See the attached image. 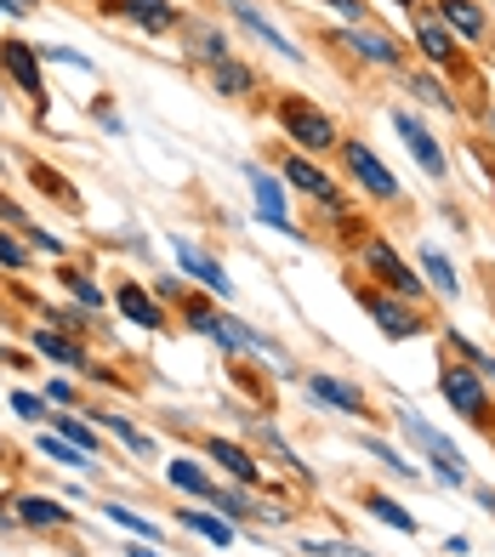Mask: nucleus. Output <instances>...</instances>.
<instances>
[{"label": "nucleus", "instance_id": "6ab92c4d", "mask_svg": "<svg viewBox=\"0 0 495 557\" xmlns=\"http://www.w3.org/2000/svg\"><path fill=\"white\" fill-rule=\"evenodd\" d=\"M114 308L126 313L132 324H143V331H165V308H160V296H148V290L137 285V278H126V285H120Z\"/></svg>", "mask_w": 495, "mask_h": 557}, {"label": "nucleus", "instance_id": "423d86ee", "mask_svg": "<svg viewBox=\"0 0 495 557\" xmlns=\"http://www.w3.org/2000/svg\"><path fill=\"white\" fill-rule=\"evenodd\" d=\"M280 176H285L290 188H302L313 206H325L331 216H348V211H354V206H348V194H342V183H336L331 171H319L308 154H290V160L280 165Z\"/></svg>", "mask_w": 495, "mask_h": 557}, {"label": "nucleus", "instance_id": "37998d69", "mask_svg": "<svg viewBox=\"0 0 495 557\" xmlns=\"http://www.w3.org/2000/svg\"><path fill=\"white\" fill-rule=\"evenodd\" d=\"M40 58H52V63H69V69H86V74H91V58H81V52H69V46H46Z\"/></svg>", "mask_w": 495, "mask_h": 557}, {"label": "nucleus", "instance_id": "a19ab883", "mask_svg": "<svg viewBox=\"0 0 495 557\" xmlns=\"http://www.w3.org/2000/svg\"><path fill=\"white\" fill-rule=\"evenodd\" d=\"M0 268H29V250H23L12 234H0Z\"/></svg>", "mask_w": 495, "mask_h": 557}, {"label": "nucleus", "instance_id": "cd10ccee", "mask_svg": "<svg viewBox=\"0 0 495 557\" xmlns=\"http://www.w3.org/2000/svg\"><path fill=\"white\" fill-rule=\"evenodd\" d=\"M165 478H171V490H183V495H194V500H211V495H216L211 472H206L200 461H171Z\"/></svg>", "mask_w": 495, "mask_h": 557}, {"label": "nucleus", "instance_id": "4d7b16f0", "mask_svg": "<svg viewBox=\"0 0 495 557\" xmlns=\"http://www.w3.org/2000/svg\"><path fill=\"white\" fill-rule=\"evenodd\" d=\"M0 455H7V449H0Z\"/></svg>", "mask_w": 495, "mask_h": 557}, {"label": "nucleus", "instance_id": "7ed1b4c3", "mask_svg": "<svg viewBox=\"0 0 495 557\" xmlns=\"http://www.w3.org/2000/svg\"><path fill=\"white\" fill-rule=\"evenodd\" d=\"M393 421H399V433L416 444L433 461V472H438V484H450V490H461L467 484V461H461V449L450 444L438 433V426L422 416V410H410V404H399V410H393Z\"/></svg>", "mask_w": 495, "mask_h": 557}, {"label": "nucleus", "instance_id": "39448f33", "mask_svg": "<svg viewBox=\"0 0 495 557\" xmlns=\"http://www.w3.org/2000/svg\"><path fill=\"white\" fill-rule=\"evenodd\" d=\"M438 393H444V404H450L461 421L484 426V416H490V393H484V375H479L473 364H444V370H438Z\"/></svg>", "mask_w": 495, "mask_h": 557}, {"label": "nucleus", "instance_id": "c9c22d12", "mask_svg": "<svg viewBox=\"0 0 495 557\" xmlns=\"http://www.w3.org/2000/svg\"><path fill=\"white\" fill-rule=\"evenodd\" d=\"M359 449H364V455H376V461H382L387 472H399V478H422V467H416V461H405L399 449H387L382 438H359Z\"/></svg>", "mask_w": 495, "mask_h": 557}, {"label": "nucleus", "instance_id": "4468645a", "mask_svg": "<svg viewBox=\"0 0 495 557\" xmlns=\"http://www.w3.org/2000/svg\"><path fill=\"white\" fill-rule=\"evenodd\" d=\"M336 40H342V46H354V52H359L364 63H376V69H405L399 40H387V35H376V29H364V23H342Z\"/></svg>", "mask_w": 495, "mask_h": 557}, {"label": "nucleus", "instance_id": "a18cd8bd", "mask_svg": "<svg viewBox=\"0 0 495 557\" xmlns=\"http://www.w3.org/2000/svg\"><path fill=\"white\" fill-rule=\"evenodd\" d=\"M325 7H336L342 23H364V0H325Z\"/></svg>", "mask_w": 495, "mask_h": 557}, {"label": "nucleus", "instance_id": "412c9836", "mask_svg": "<svg viewBox=\"0 0 495 557\" xmlns=\"http://www.w3.org/2000/svg\"><path fill=\"white\" fill-rule=\"evenodd\" d=\"M438 23L450 35H467V40H484L490 35V17L479 0H438Z\"/></svg>", "mask_w": 495, "mask_h": 557}, {"label": "nucleus", "instance_id": "dca6fc26", "mask_svg": "<svg viewBox=\"0 0 495 557\" xmlns=\"http://www.w3.org/2000/svg\"><path fill=\"white\" fill-rule=\"evenodd\" d=\"M206 455H211V461L234 478L239 490H262V467H257V455L245 449V444H234V438H211V444H206Z\"/></svg>", "mask_w": 495, "mask_h": 557}, {"label": "nucleus", "instance_id": "2f4dec72", "mask_svg": "<svg viewBox=\"0 0 495 557\" xmlns=\"http://www.w3.org/2000/svg\"><path fill=\"white\" fill-rule=\"evenodd\" d=\"M444 347H456V352H461V359L473 364L479 375H490V382H495V359H490V352H484L473 336H461V331H450V324H444Z\"/></svg>", "mask_w": 495, "mask_h": 557}, {"label": "nucleus", "instance_id": "c85d7f7f", "mask_svg": "<svg viewBox=\"0 0 495 557\" xmlns=\"http://www.w3.org/2000/svg\"><path fill=\"white\" fill-rule=\"evenodd\" d=\"M422 273H428V285H433V290H444V296H461V278H456V262L444 257L438 245H428V250H422Z\"/></svg>", "mask_w": 495, "mask_h": 557}, {"label": "nucleus", "instance_id": "72a5a7b5", "mask_svg": "<svg viewBox=\"0 0 495 557\" xmlns=\"http://www.w3.org/2000/svg\"><path fill=\"white\" fill-rule=\"evenodd\" d=\"M40 455H52L58 467H86V472H91V461H97V455L74 449V444H69V438H58V433H40Z\"/></svg>", "mask_w": 495, "mask_h": 557}, {"label": "nucleus", "instance_id": "0eeeda50", "mask_svg": "<svg viewBox=\"0 0 495 557\" xmlns=\"http://www.w3.org/2000/svg\"><path fill=\"white\" fill-rule=\"evenodd\" d=\"M354 296H359V308L376 319V331H382L387 342L422 336V319H416V308H410L405 296H393V290H359V285H354Z\"/></svg>", "mask_w": 495, "mask_h": 557}, {"label": "nucleus", "instance_id": "f257e3e1", "mask_svg": "<svg viewBox=\"0 0 495 557\" xmlns=\"http://www.w3.org/2000/svg\"><path fill=\"white\" fill-rule=\"evenodd\" d=\"M183 313H188L194 331L211 336L216 347H228V352H262V359H274V364H280V375H290V359H285V352H280L274 342H268L262 331H251L245 319L216 313V308H206V301H188V296H183Z\"/></svg>", "mask_w": 495, "mask_h": 557}, {"label": "nucleus", "instance_id": "49530a36", "mask_svg": "<svg viewBox=\"0 0 495 557\" xmlns=\"http://www.w3.org/2000/svg\"><path fill=\"white\" fill-rule=\"evenodd\" d=\"M97 125H103V132H114V137H120V132H126V120H120V114H114L109 103H103V109H97Z\"/></svg>", "mask_w": 495, "mask_h": 557}, {"label": "nucleus", "instance_id": "393cba45", "mask_svg": "<svg viewBox=\"0 0 495 557\" xmlns=\"http://www.w3.org/2000/svg\"><path fill=\"white\" fill-rule=\"evenodd\" d=\"M86 416H97V426H109V433H114L120 444H126V449L137 455V461H154V438H148L143 426H132L126 416H114V410H86Z\"/></svg>", "mask_w": 495, "mask_h": 557}, {"label": "nucleus", "instance_id": "7c9ffc66", "mask_svg": "<svg viewBox=\"0 0 495 557\" xmlns=\"http://www.w3.org/2000/svg\"><path fill=\"white\" fill-rule=\"evenodd\" d=\"M103 518H114L120 529H132L137 541H154V546H160V523H154V518H143V512H132V506H120V500H103Z\"/></svg>", "mask_w": 495, "mask_h": 557}, {"label": "nucleus", "instance_id": "6e6552de", "mask_svg": "<svg viewBox=\"0 0 495 557\" xmlns=\"http://www.w3.org/2000/svg\"><path fill=\"white\" fill-rule=\"evenodd\" d=\"M393 132H399V143L410 148V160L422 165V171L433 176V183H444V176H450V154H444L438 137H433V132H428V125L416 120L410 109H393Z\"/></svg>", "mask_w": 495, "mask_h": 557}, {"label": "nucleus", "instance_id": "e433bc0d", "mask_svg": "<svg viewBox=\"0 0 495 557\" xmlns=\"http://www.w3.org/2000/svg\"><path fill=\"white\" fill-rule=\"evenodd\" d=\"M58 438H69L74 449H86V455L103 449V444H97V433H91V426H86L81 416H58Z\"/></svg>", "mask_w": 495, "mask_h": 557}, {"label": "nucleus", "instance_id": "f8f14e48", "mask_svg": "<svg viewBox=\"0 0 495 557\" xmlns=\"http://www.w3.org/2000/svg\"><path fill=\"white\" fill-rule=\"evenodd\" d=\"M0 69L17 81L23 97H35V109H46V81H40V52L29 40H0Z\"/></svg>", "mask_w": 495, "mask_h": 557}, {"label": "nucleus", "instance_id": "473e14b6", "mask_svg": "<svg viewBox=\"0 0 495 557\" xmlns=\"http://www.w3.org/2000/svg\"><path fill=\"white\" fill-rule=\"evenodd\" d=\"M257 438H262V449L274 455V461H285V467H290L296 478H308V484H313V467H308V461H296V449H290V444H285V438L274 433V426H257Z\"/></svg>", "mask_w": 495, "mask_h": 557}, {"label": "nucleus", "instance_id": "ddd939ff", "mask_svg": "<svg viewBox=\"0 0 495 557\" xmlns=\"http://www.w3.org/2000/svg\"><path fill=\"white\" fill-rule=\"evenodd\" d=\"M245 176H251V194H257V216H262V222H274L280 234H290V239H308L302 227L290 222V211H285V188H280V176H274V171H262V165H245Z\"/></svg>", "mask_w": 495, "mask_h": 557}, {"label": "nucleus", "instance_id": "b1692460", "mask_svg": "<svg viewBox=\"0 0 495 557\" xmlns=\"http://www.w3.org/2000/svg\"><path fill=\"white\" fill-rule=\"evenodd\" d=\"M188 52L216 69L222 58H234V46H228V35H222V23H188Z\"/></svg>", "mask_w": 495, "mask_h": 557}, {"label": "nucleus", "instance_id": "9d476101", "mask_svg": "<svg viewBox=\"0 0 495 557\" xmlns=\"http://www.w3.org/2000/svg\"><path fill=\"white\" fill-rule=\"evenodd\" d=\"M342 160H348V176H354V183L370 194V199H382V206H393V199H399V183H393V171L376 160V148H370V143H342Z\"/></svg>", "mask_w": 495, "mask_h": 557}, {"label": "nucleus", "instance_id": "20e7f679", "mask_svg": "<svg viewBox=\"0 0 495 557\" xmlns=\"http://www.w3.org/2000/svg\"><path fill=\"white\" fill-rule=\"evenodd\" d=\"M359 262H364L370 273H376L393 296H405L410 308L428 296V278H416V268H405V257H399V250H393L382 234H364V245H359Z\"/></svg>", "mask_w": 495, "mask_h": 557}, {"label": "nucleus", "instance_id": "8fccbe9b", "mask_svg": "<svg viewBox=\"0 0 495 557\" xmlns=\"http://www.w3.org/2000/svg\"><path fill=\"white\" fill-rule=\"evenodd\" d=\"M473 500H479V506H484V512L495 518V490H490V484H473Z\"/></svg>", "mask_w": 495, "mask_h": 557}, {"label": "nucleus", "instance_id": "a878e982", "mask_svg": "<svg viewBox=\"0 0 495 557\" xmlns=\"http://www.w3.org/2000/svg\"><path fill=\"white\" fill-rule=\"evenodd\" d=\"M359 506H364V512L376 518V523L399 529V535H416V518H410V512H405V506L393 500V495H382V490H359Z\"/></svg>", "mask_w": 495, "mask_h": 557}, {"label": "nucleus", "instance_id": "c756f323", "mask_svg": "<svg viewBox=\"0 0 495 557\" xmlns=\"http://www.w3.org/2000/svg\"><path fill=\"white\" fill-rule=\"evenodd\" d=\"M405 86H410L416 97H422L428 109H444V114H456V97L444 91V81H438V74H428V69H410V74H405Z\"/></svg>", "mask_w": 495, "mask_h": 557}, {"label": "nucleus", "instance_id": "4c0bfd02", "mask_svg": "<svg viewBox=\"0 0 495 557\" xmlns=\"http://www.w3.org/2000/svg\"><path fill=\"white\" fill-rule=\"evenodd\" d=\"M63 285H69V296L81 301L86 313H97V308H103V290H97L91 278H86V273H74V268H63Z\"/></svg>", "mask_w": 495, "mask_h": 557}, {"label": "nucleus", "instance_id": "09e8293b", "mask_svg": "<svg viewBox=\"0 0 495 557\" xmlns=\"http://www.w3.org/2000/svg\"><path fill=\"white\" fill-rule=\"evenodd\" d=\"M0 12H7V17H29L35 0H0Z\"/></svg>", "mask_w": 495, "mask_h": 557}, {"label": "nucleus", "instance_id": "5fc2aeb1", "mask_svg": "<svg viewBox=\"0 0 495 557\" xmlns=\"http://www.w3.org/2000/svg\"><path fill=\"white\" fill-rule=\"evenodd\" d=\"M359 557H376V552H364V546H359Z\"/></svg>", "mask_w": 495, "mask_h": 557}, {"label": "nucleus", "instance_id": "bb28decb", "mask_svg": "<svg viewBox=\"0 0 495 557\" xmlns=\"http://www.w3.org/2000/svg\"><path fill=\"white\" fill-rule=\"evenodd\" d=\"M35 352H46V359H58L69 370H91L86 364V347L69 342V331H35Z\"/></svg>", "mask_w": 495, "mask_h": 557}, {"label": "nucleus", "instance_id": "5701e85b", "mask_svg": "<svg viewBox=\"0 0 495 557\" xmlns=\"http://www.w3.org/2000/svg\"><path fill=\"white\" fill-rule=\"evenodd\" d=\"M12 518L29 523V529H63L74 512H69V506H58L52 495H17L12 500Z\"/></svg>", "mask_w": 495, "mask_h": 557}, {"label": "nucleus", "instance_id": "1a4fd4ad", "mask_svg": "<svg viewBox=\"0 0 495 557\" xmlns=\"http://www.w3.org/2000/svg\"><path fill=\"white\" fill-rule=\"evenodd\" d=\"M171 257H177V273H188L200 290H211V296H222V301L234 296V278H228V268H222V262L211 257V250H200L194 239H183V234H177V239H171Z\"/></svg>", "mask_w": 495, "mask_h": 557}, {"label": "nucleus", "instance_id": "9b49d317", "mask_svg": "<svg viewBox=\"0 0 495 557\" xmlns=\"http://www.w3.org/2000/svg\"><path fill=\"white\" fill-rule=\"evenodd\" d=\"M302 393H308L313 404H325V410H336V416H370L364 393H359L354 382H342V375H331V370L302 375Z\"/></svg>", "mask_w": 495, "mask_h": 557}, {"label": "nucleus", "instance_id": "864d4df0", "mask_svg": "<svg viewBox=\"0 0 495 557\" xmlns=\"http://www.w3.org/2000/svg\"><path fill=\"white\" fill-rule=\"evenodd\" d=\"M393 7H405V12H416V7H422V0H393Z\"/></svg>", "mask_w": 495, "mask_h": 557}, {"label": "nucleus", "instance_id": "f704fd0d", "mask_svg": "<svg viewBox=\"0 0 495 557\" xmlns=\"http://www.w3.org/2000/svg\"><path fill=\"white\" fill-rule=\"evenodd\" d=\"M211 506H216L222 518H234V523H245V518H257V512H262V506H251V495H245V490H222V484H216Z\"/></svg>", "mask_w": 495, "mask_h": 557}, {"label": "nucleus", "instance_id": "79ce46f5", "mask_svg": "<svg viewBox=\"0 0 495 557\" xmlns=\"http://www.w3.org/2000/svg\"><path fill=\"white\" fill-rule=\"evenodd\" d=\"M0 222H12V227H23V234H29V227H35V222H29V211H23L17 199H7V194H0Z\"/></svg>", "mask_w": 495, "mask_h": 557}, {"label": "nucleus", "instance_id": "c03bdc74", "mask_svg": "<svg viewBox=\"0 0 495 557\" xmlns=\"http://www.w3.org/2000/svg\"><path fill=\"white\" fill-rule=\"evenodd\" d=\"M29 245L46 250V257H63V239H58V234H46V227H29Z\"/></svg>", "mask_w": 495, "mask_h": 557}, {"label": "nucleus", "instance_id": "6e6d98bb", "mask_svg": "<svg viewBox=\"0 0 495 557\" xmlns=\"http://www.w3.org/2000/svg\"><path fill=\"white\" fill-rule=\"evenodd\" d=\"M0 523H7V506H0Z\"/></svg>", "mask_w": 495, "mask_h": 557}, {"label": "nucleus", "instance_id": "aec40b11", "mask_svg": "<svg viewBox=\"0 0 495 557\" xmlns=\"http://www.w3.org/2000/svg\"><path fill=\"white\" fill-rule=\"evenodd\" d=\"M211 86H216V97H234V103H245V97H257L262 74H257L251 63H239V58H222V63L211 69Z\"/></svg>", "mask_w": 495, "mask_h": 557}, {"label": "nucleus", "instance_id": "f03ea898", "mask_svg": "<svg viewBox=\"0 0 495 557\" xmlns=\"http://www.w3.org/2000/svg\"><path fill=\"white\" fill-rule=\"evenodd\" d=\"M274 114H280V125H285V137L302 148V154H331V148H342V137H336V120L313 103V97H296V91H285L280 103H274Z\"/></svg>", "mask_w": 495, "mask_h": 557}, {"label": "nucleus", "instance_id": "2eb2a0df", "mask_svg": "<svg viewBox=\"0 0 495 557\" xmlns=\"http://www.w3.org/2000/svg\"><path fill=\"white\" fill-rule=\"evenodd\" d=\"M222 7L234 12V23H239V29H251V35H257V40L268 46V52H280L285 63H302V58H308V52H296V40H290V35H280L274 23H268V17H262V12L251 7V0H222Z\"/></svg>", "mask_w": 495, "mask_h": 557}, {"label": "nucleus", "instance_id": "4be33fe9", "mask_svg": "<svg viewBox=\"0 0 495 557\" xmlns=\"http://www.w3.org/2000/svg\"><path fill=\"white\" fill-rule=\"evenodd\" d=\"M177 523H183V529H194V535L211 541V546H234V541H239V523H234V518H222V512H200V506H183Z\"/></svg>", "mask_w": 495, "mask_h": 557}, {"label": "nucleus", "instance_id": "58836bf2", "mask_svg": "<svg viewBox=\"0 0 495 557\" xmlns=\"http://www.w3.org/2000/svg\"><path fill=\"white\" fill-rule=\"evenodd\" d=\"M29 176H35V188H46V194H52V199H63V206H74V188L63 183V176H58L52 165H35Z\"/></svg>", "mask_w": 495, "mask_h": 557}, {"label": "nucleus", "instance_id": "3c124183", "mask_svg": "<svg viewBox=\"0 0 495 557\" xmlns=\"http://www.w3.org/2000/svg\"><path fill=\"white\" fill-rule=\"evenodd\" d=\"M444 552H450V557H467L473 546H467V535H450V541H444Z\"/></svg>", "mask_w": 495, "mask_h": 557}, {"label": "nucleus", "instance_id": "a211bd4d", "mask_svg": "<svg viewBox=\"0 0 495 557\" xmlns=\"http://www.w3.org/2000/svg\"><path fill=\"white\" fill-rule=\"evenodd\" d=\"M120 12H126L143 35H171V29H183V7H171V0H120Z\"/></svg>", "mask_w": 495, "mask_h": 557}, {"label": "nucleus", "instance_id": "603ef678", "mask_svg": "<svg viewBox=\"0 0 495 557\" xmlns=\"http://www.w3.org/2000/svg\"><path fill=\"white\" fill-rule=\"evenodd\" d=\"M126 552H132V557H160V546H154V541H137V546H126Z\"/></svg>", "mask_w": 495, "mask_h": 557}, {"label": "nucleus", "instance_id": "f3484780", "mask_svg": "<svg viewBox=\"0 0 495 557\" xmlns=\"http://www.w3.org/2000/svg\"><path fill=\"white\" fill-rule=\"evenodd\" d=\"M416 52H422L433 69H456L461 63V46H456V35L444 29L438 17H416Z\"/></svg>", "mask_w": 495, "mask_h": 557}, {"label": "nucleus", "instance_id": "de8ad7c7", "mask_svg": "<svg viewBox=\"0 0 495 557\" xmlns=\"http://www.w3.org/2000/svg\"><path fill=\"white\" fill-rule=\"evenodd\" d=\"M46 404H74V387L69 382H46Z\"/></svg>", "mask_w": 495, "mask_h": 557}, {"label": "nucleus", "instance_id": "ea45409f", "mask_svg": "<svg viewBox=\"0 0 495 557\" xmlns=\"http://www.w3.org/2000/svg\"><path fill=\"white\" fill-rule=\"evenodd\" d=\"M12 410H17L23 421H40V416H46V393H12Z\"/></svg>", "mask_w": 495, "mask_h": 557}]
</instances>
